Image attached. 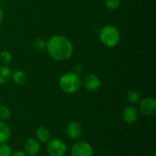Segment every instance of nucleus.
Wrapping results in <instances>:
<instances>
[{
	"label": "nucleus",
	"mask_w": 156,
	"mask_h": 156,
	"mask_svg": "<svg viewBox=\"0 0 156 156\" xmlns=\"http://www.w3.org/2000/svg\"><path fill=\"white\" fill-rule=\"evenodd\" d=\"M46 50L56 61L69 60L74 52L71 41L63 35H54L47 42Z\"/></svg>",
	"instance_id": "1"
},
{
	"label": "nucleus",
	"mask_w": 156,
	"mask_h": 156,
	"mask_svg": "<svg viewBox=\"0 0 156 156\" xmlns=\"http://www.w3.org/2000/svg\"><path fill=\"white\" fill-rule=\"evenodd\" d=\"M59 89L67 94L77 92L81 85V78L76 72H66L58 80Z\"/></svg>",
	"instance_id": "2"
},
{
	"label": "nucleus",
	"mask_w": 156,
	"mask_h": 156,
	"mask_svg": "<svg viewBox=\"0 0 156 156\" xmlns=\"http://www.w3.org/2000/svg\"><path fill=\"white\" fill-rule=\"evenodd\" d=\"M99 37L103 46L107 48H114L121 41V33L116 27L106 25L101 28Z\"/></svg>",
	"instance_id": "3"
},
{
	"label": "nucleus",
	"mask_w": 156,
	"mask_h": 156,
	"mask_svg": "<svg viewBox=\"0 0 156 156\" xmlns=\"http://www.w3.org/2000/svg\"><path fill=\"white\" fill-rule=\"evenodd\" d=\"M46 148L49 156H65L67 153L66 144L58 138L50 139L47 143Z\"/></svg>",
	"instance_id": "4"
},
{
	"label": "nucleus",
	"mask_w": 156,
	"mask_h": 156,
	"mask_svg": "<svg viewBox=\"0 0 156 156\" xmlns=\"http://www.w3.org/2000/svg\"><path fill=\"white\" fill-rule=\"evenodd\" d=\"M71 156H93V147L86 141H77L71 146Z\"/></svg>",
	"instance_id": "5"
},
{
	"label": "nucleus",
	"mask_w": 156,
	"mask_h": 156,
	"mask_svg": "<svg viewBox=\"0 0 156 156\" xmlns=\"http://www.w3.org/2000/svg\"><path fill=\"white\" fill-rule=\"evenodd\" d=\"M138 112L145 117L154 116L156 112V100L152 97L142 99L139 102Z\"/></svg>",
	"instance_id": "6"
},
{
	"label": "nucleus",
	"mask_w": 156,
	"mask_h": 156,
	"mask_svg": "<svg viewBox=\"0 0 156 156\" xmlns=\"http://www.w3.org/2000/svg\"><path fill=\"white\" fill-rule=\"evenodd\" d=\"M81 85L84 89L90 92H94L98 90L101 86V81L100 78L95 74H87L81 79Z\"/></svg>",
	"instance_id": "7"
},
{
	"label": "nucleus",
	"mask_w": 156,
	"mask_h": 156,
	"mask_svg": "<svg viewBox=\"0 0 156 156\" xmlns=\"http://www.w3.org/2000/svg\"><path fill=\"white\" fill-rule=\"evenodd\" d=\"M66 133L69 139L77 141L81 137L83 133L82 125L77 121H71L66 126Z\"/></svg>",
	"instance_id": "8"
},
{
	"label": "nucleus",
	"mask_w": 156,
	"mask_h": 156,
	"mask_svg": "<svg viewBox=\"0 0 156 156\" xmlns=\"http://www.w3.org/2000/svg\"><path fill=\"white\" fill-rule=\"evenodd\" d=\"M41 151L40 143L34 138H28L24 143V153L27 156H37Z\"/></svg>",
	"instance_id": "9"
},
{
	"label": "nucleus",
	"mask_w": 156,
	"mask_h": 156,
	"mask_svg": "<svg viewBox=\"0 0 156 156\" xmlns=\"http://www.w3.org/2000/svg\"><path fill=\"white\" fill-rule=\"evenodd\" d=\"M139 116L138 109L133 105L126 106L122 111V120L127 124H133L134 123Z\"/></svg>",
	"instance_id": "10"
},
{
	"label": "nucleus",
	"mask_w": 156,
	"mask_h": 156,
	"mask_svg": "<svg viewBox=\"0 0 156 156\" xmlns=\"http://www.w3.org/2000/svg\"><path fill=\"white\" fill-rule=\"evenodd\" d=\"M36 139L40 144H47L50 140V132L45 126H39L35 132Z\"/></svg>",
	"instance_id": "11"
},
{
	"label": "nucleus",
	"mask_w": 156,
	"mask_h": 156,
	"mask_svg": "<svg viewBox=\"0 0 156 156\" xmlns=\"http://www.w3.org/2000/svg\"><path fill=\"white\" fill-rule=\"evenodd\" d=\"M11 80L16 85H24L27 80V74L23 69H16L12 71Z\"/></svg>",
	"instance_id": "12"
},
{
	"label": "nucleus",
	"mask_w": 156,
	"mask_h": 156,
	"mask_svg": "<svg viewBox=\"0 0 156 156\" xmlns=\"http://www.w3.org/2000/svg\"><path fill=\"white\" fill-rule=\"evenodd\" d=\"M11 137V130L9 125L3 121H0V144H5Z\"/></svg>",
	"instance_id": "13"
},
{
	"label": "nucleus",
	"mask_w": 156,
	"mask_h": 156,
	"mask_svg": "<svg viewBox=\"0 0 156 156\" xmlns=\"http://www.w3.org/2000/svg\"><path fill=\"white\" fill-rule=\"evenodd\" d=\"M12 70L8 66L0 65V85L7 83L11 80Z\"/></svg>",
	"instance_id": "14"
},
{
	"label": "nucleus",
	"mask_w": 156,
	"mask_h": 156,
	"mask_svg": "<svg viewBox=\"0 0 156 156\" xmlns=\"http://www.w3.org/2000/svg\"><path fill=\"white\" fill-rule=\"evenodd\" d=\"M127 99L133 105L139 104L142 100V94L137 90H130L127 92Z\"/></svg>",
	"instance_id": "15"
},
{
	"label": "nucleus",
	"mask_w": 156,
	"mask_h": 156,
	"mask_svg": "<svg viewBox=\"0 0 156 156\" xmlns=\"http://www.w3.org/2000/svg\"><path fill=\"white\" fill-rule=\"evenodd\" d=\"M12 54L8 50H3L0 52V63L4 66H8L12 62Z\"/></svg>",
	"instance_id": "16"
},
{
	"label": "nucleus",
	"mask_w": 156,
	"mask_h": 156,
	"mask_svg": "<svg viewBox=\"0 0 156 156\" xmlns=\"http://www.w3.org/2000/svg\"><path fill=\"white\" fill-rule=\"evenodd\" d=\"M11 111L5 105H0V121L5 122L11 117Z\"/></svg>",
	"instance_id": "17"
},
{
	"label": "nucleus",
	"mask_w": 156,
	"mask_h": 156,
	"mask_svg": "<svg viewBox=\"0 0 156 156\" xmlns=\"http://www.w3.org/2000/svg\"><path fill=\"white\" fill-rule=\"evenodd\" d=\"M46 47H47V42L44 39H42V38H37L33 42V48L37 52L45 51L46 50Z\"/></svg>",
	"instance_id": "18"
},
{
	"label": "nucleus",
	"mask_w": 156,
	"mask_h": 156,
	"mask_svg": "<svg viewBox=\"0 0 156 156\" xmlns=\"http://www.w3.org/2000/svg\"><path fill=\"white\" fill-rule=\"evenodd\" d=\"M13 154V150L10 145L5 144H0V156H11Z\"/></svg>",
	"instance_id": "19"
},
{
	"label": "nucleus",
	"mask_w": 156,
	"mask_h": 156,
	"mask_svg": "<svg viewBox=\"0 0 156 156\" xmlns=\"http://www.w3.org/2000/svg\"><path fill=\"white\" fill-rule=\"evenodd\" d=\"M105 5L109 10H116L121 5V0H105Z\"/></svg>",
	"instance_id": "20"
},
{
	"label": "nucleus",
	"mask_w": 156,
	"mask_h": 156,
	"mask_svg": "<svg viewBox=\"0 0 156 156\" xmlns=\"http://www.w3.org/2000/svg\"><path fill=\"white\" fill-rule=\"evenodd\" d=\"M11 156H27V155L24 153V151H16V152H14Z\"/></svg>",
	"instance_id": "21"
},
{
	"label": "nucleus",
	"mask_w": 156,
	"mask_h": 156,
	"mask_svg": "<svg viewBox=\"0 0 156 156\" xmlns=\"http://www.w3.org/2000/svg\"><path fill=\"white\" fill-rule=\"evenodd\" d=\"M3 19H4V11H3L2 7L0 6V23L3 21Z\"/></svg>",
	"instance_id": "22"
}]
</instances>
